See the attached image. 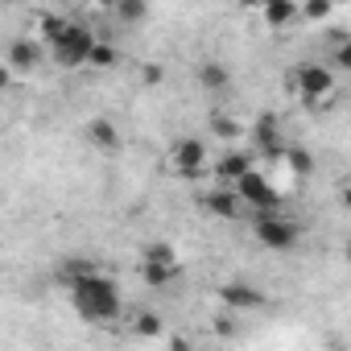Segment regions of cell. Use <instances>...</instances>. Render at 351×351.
Returning a JSON list of instances; mask_svg holds the SVG:
<instances>
[{
  "mask_svg": "<svg viewBox=\"0 0 351 351\" xmlns=\"http://www.w3.org/2000/svg\"><path fill=\"white\" fill-rule=\"evenodd\" d=\"M42 34H46V46L54 54L58 66L75 71V66H91V50H95V34L71 17H42Z\"/></svg>",
  "mask_w": 351,
  "mask_h": 351,
  "instance_id": "1",
  "label": "cell"
},
{
  "mask_svg": "<svg viewBox=\"0 0 351 351\" xmlns=\"http://www.w3.org/2000/svg\"><path fill=\"white\" fill-rule=\"evenodd\" d=\"M71 302L75 310L87 318V322H116L120 310H124V298H120V285L104 273H91L83 281L71 285Z\"/></svg>",
  "mask_w": 351,
  "mask_h": 351,
  "instance_id": "2",
  "label": "cell"
},
{
  "mask_svg": "<svg viewBox=\"0 0 351 351\" xmlns=\"http://www.w3.org/2000/svg\"><path fill=\"white\" fill-rule=\"evenodd\" d=\"M289 79H293V87H298V95L306 104H322L335 91V71L322 66V62H298Z\"/></svg>",
  "mask_w": 351,
  "mask_h": 351,
  "instance_id": "3",
  "label": "cell"
},
{
  "mask_svg": "<svg viewBox=\"0 0 351 351\" xmlns=\"http://www.w3.org/2000/svg\"><path fill=\"white\" fill-rule=\"evenodd\" d=\"M252 236H256V244H265V248H273V252H289V248H298L302 228H298L293 219H281V215H256Z\"/></svg>",
  "mask_w": 351,
  "mask_h": 351,
  "instance_id": "4",
  "label": "cell"
},
{
  "mask_svg": "<svg viewBox=\"0 0 351 351\" xmlns=\"http://www.w3.org/2000/svg\"><path fill=\"white\" fill-rule=\"evenodd\" d=\"M232 191H236V195H240V203H244V207H252L256 215H277V203H281V199H277V186L265 178L261 169H252L248 178H240Z\"/></svg>",
  "mask_w": 351,
  "mask_h": 351,
  "instance_id": "5",
  "label": "cell"
},
{
  "mask_svg": "<svg viewBox=\"0 0 351 351\" xmlns=\"http://www.w3.org/2000/svg\"><path fill=\"white\" fill-rule=\"evenodd\" d=\"M173 169H178V178H199V173L207 169V145L199 136H182L178 145H173Z\"/></svg>",
  "mask_w": 351,
  "mask_h": 351,
  "instance_id": "6",
  "label": "cell"
},
{
  "mask_svg": "<svg viewBox=\"0 0 351 351\" xmlns=\"http://www.w3.org/2000/svg\"><path fill=\"white\" fill-rule=\"evenodd\" d=\"M38 58H42V46H38L34 38H17V42L9 46V54H5V71H13V75H29V71L38 66Z\"/></svg>",
  "mask_w": 351,
  "mask_h": 351,
  "instance_id": "7",
  "label": "cell"
},
{
  "mask_svg": "<svg viewBox=\"0 0 351 351\" xmlns=\"http://www.w3.org/2000/svg\"><path fill=\"white\" fill-rule=\"evenodd\" d=\"M219 298H223L228 310H256V306H265V289H256L248 281H228L219 289Z\"/></svg>",
  "mask_w": 351,
  "mask_h": 351,
  "instance_id": "8",
  "label": "cell"
},
{
  "mask_svg": "<svg viewBox=\"0 0 351 351\" xmlns=\"http://www.w3.org/2000/svg\"><path fill=\"white\" fill-rule=\"evenodd\" d=\"M215 178L219 182H228V186H236L240 178H248V173H252V153H244V149H236V153H223L215 165Z\"/></svg>",
  "mask_w": 351,
  "mask_h": 351,
  "instance_id": "9",
  "label": "cell"
},
{
  "mask_svg": "<svg viewBox=\"0 0 351 351\" xmlns=\"http://www.w3.org/2000/svg\"><path fill=\"white\" fill-rule=\"evenodd\" d=\"M203 207H207L215 219H240V211H244V203H240V195H236L232 186L207 191V195H203Z\"/></svg>",
  "mask_w": 351,
  "mask_h": 351,
  "instance_id": "10",
  "label": "cell"
},
{
  "mask_svg": "<svg viewBox=\"0 0 351 351\" xmlns=\"http://www.w3.org/2000/svg\"><path fill=\"white\" fill-rule=\"evenodd\" d=\"M195 79H199V87H203V91H228V87H232V66H223V62L207 58V62H199V66H195Z\"/></svg>",
  "mask_w": 351,
  "mask_h": 351,
  "instance_id": "11",
  "label": "cell"
},
{
  "mask_svg": "<svg viewBox=\"0 0 351 351\" xmlns=\"http://www.w3.org/2000/svg\"><path fill=\"white\" fill-rule=\"evenodd\" d=\"M87 141H91L95 149L112 153V149L120 145V128H116L112 120H104V116H99V120H91V124H87Z\"/></svg>",
  "mask_w": 351,
  "mask_h": 351,
  "instance_id": "12",
  "label": "cell"
},
{
  "mask_svg": "<svg viewBox=\"0 0 351 351\" xmlns=\"http://www.w3.org/2000/svg\"><path fill=\"white\" fill-rule=\"evenodd\" d=\"M261 17H265V25L281 29V25H289V21L302 17V5H289V0H269V5L261 9Z\"/></svg>",
  "mask_w": 351,
  "mask_h": 351,
  "instance_id": "13",
  "label": "cell"
},
{
  "mask_svg": "<svg viewBox=\"0 0 351 351\" xmlns=\"http://www.w3.org/2000/svg\"><path fill=\"white\" fill-rule=\"evenodd\" d=\"M91 273H99V269H95L91 261H83V256H62V261H58V281H62L66 289H71L75 281L91 277Z\"/></svg>",
  "mask_w": 351,
  "mask_h": 351,
  "instance_id": "14",
  "label": "cell"
},
{
  "mask_svg": "<svg viewBox=\"0 0 351 351\" xmlns=\"http://www.w3.org/2000/svg\"><path fill=\"white\" fill-rule=\"evenodd\" d=\"M178 273H182V265H141V277L149 289H165L169 281H178Z\"/></svg>",
  "mask_w": 351,
  "mask_h": 351,
  "instance_id": "15",
  "label": "cell"
},
{
  "mask_svg": "<svg viewBox=\"0 0 351 351\" xmlns=\"http://www.w3.org/2000/svg\"><path fill=\"white\" fill-rule=\"evenodd\" d=\"M252 141H256V149L273 153V149H277V116H256V124H252Z\"/></svg>",
  "mask_w": 351,
  "mask_h": 351,
  "instance_id": "16",
  "label": "cell"
},
{
  "mask_svg": "<svg viewBox=\"0 0 351 351\" xmlns=\"http://www.w3.org/2000/svg\"><path fill=\"white\" fill-rule=\"evenodd\" d=\"M285 161H289L293 173H302V178H310V173H314V153L306 145H289L285 149Z\"/></svg>",
  "mask_w": 351,
  "mask_h": 351,
  "instance_id": "17",
  "label": "cell"
},
{
  "mask_svg": "<svg viewBox=\"0 0 351 351\" xmlns=\"http://www.w3.org/2000/svg\"><path fill=\"white\" fill-rule=\"evenodd\" d=\"M132 330H136L141 339H157V335L165 330V322H161V314H153V310H141V314L132 318Z\"/></svg>",
  "mask_w": 351,
  "mask_h": 351,
  "instance_id": "18",
  "label": "cell"
},
{
  "mask_svg": "<svg viewBox=\"0 0 351 351\" xmlns=\"http://www.w3.org/2000/svg\"><path fill=\"white\" fill-rule=\"evenodd\" d=\"M116 17L128 21V25H136V21L149 17V5H145V0H120V5H116Z\"/></svg>",
  "mask_w": 351,
  "mask_h": 351,
  "instance_id": "19",
  "label": "cell"
},
{
  "mask_svg": "<svg viewBox=\"0 0 351 351\" xmlns=\"http://www.w3.org/2000/svg\"><path fill=\"white\" fill-rule=\"evenodd\" d=\"M91 66H116V46H112V42H95Z\"/></svg>",
  "mask_w": 351,
  "mask_h": 351,
  "instance_id": "20",
  "label": "cell"
},
{
  "mask_svg": "<svg viewBox=\"0 0 351 351\" xmlns=\"http://www.w3.org/2000/svg\"><path fill=\"white\" fill-rule=\"evenodd\" d=\"M330 5H326V0H310V5H302V17L306 21H330Z\"/></svg>",
  "mask_w": 351,
  "mask_h": 351,
  "instance_id": "21",
  "label": "cell"
},
{
  "mask_svg": "<svg viewBox=\"0 0 351 351\" xmlns=\"http://www.w3.org/2000/svg\"><path fill=\"white\" fill-rule=\"evenodd\" d=\"M330 66H339V71H347V75H351V42H343V46L330 54Z\"/></svg>",
  "mask_w": 351,
  "mask_h": 351,
  "instance_id": "22",
  "label": "cell"
},
{
  "mask_svg": "<svg viewBox=\"0 0 351 351\" xmlns=\"http://www.w3.org/2000/svg\"><path fill=\"white\" fill-rule=\"evenodd\" d=\"M211 128H215V136H236V132H240V124H236V120H228V116H215V120H211Z\"/></svg>",
  "mask_w": 351,
  "mask_h": 351,
  "instance_id": "23",
  "label": "cell"
},
{
  "mask_svg": "<svg viewBox=\"0 0 351 351\" xmlns=\"http://www.w3.org/2000/svg\"><path fill=\"white\" fill-rule=\"evenodd\" d=\"M141 79H145V83H161V79H165V71H161L157 62H145V71H141Z\"/></svg>",
  "mask_w": 351,
  "mask_h": 351,
  "instance_id": "24",
  "label": "cell"
},
{
  "mask_svg": "<svg viewBox=\"0 0 351 351\" xmlns=\"http://www.w3.org/2000/svg\"><path fill=\"white\" fill-rule=\"evenodd\" d=\"M215 335H223V339H232V335H236V322H232L228 314H219V318H215Z\"/></svg>",
  "mask_w": 351,
  "mask_h": 351,
  "instance_id": "25",
  "label": "cell"
},
{
  "mask_svg": "<svg viewBox=\"0 0 351 351\" xmlns=\"http://www.w3.org/2000/svg\"><path fill=\"white\" fill-rule=\"evenodd\" d=\"M339 199H343V207L351 211V186H343V195H339Z\"/></svg>",
  "mask_w": 351,
  "mask_h": 351,
  "instance_id": "26",
  "label": "cell"
},
{
  "mask_svg": "<svg viewBox=\"0 0 351 351\" xmlns=\"http://www.w3.org/2000/svg\"><path fill=\"white\" fill-rule=\"evenodd\" d=\"M343 261H347V265H351V240H347V244H343Z\"/></svg>",
  "mask_w": 351,
  "mask_h": 351,
  "instance_id": "27",
  "label": "cell"
}]
</instances>
